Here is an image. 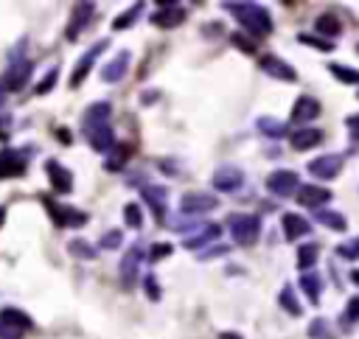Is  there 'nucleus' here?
Masks as SVG:
<instances>
[{
  "label": "nucleus",
  "instance_id": "1",
  "mask_svg": "<svg viewBox=\"0 0 359 339\" xmlns=\"http://www.w3.org/2000/svg\"><path fill=\"white\" fill-rule=\"evenodd\" d=\"M109 104L107 101H95L84 109L81 115V134L90 143L93 151H109L115 146V132L109 123Z\"/></svg>",
  "mask_w": 359,
  "mask_h": 339
},
{
  "label": "nucleus",
  "instance_id": "2",
  "mask_svg": "<svg viewBox=\"0 0 359 339\" xmlns=\"http://www.w3.org/2000/svg\"><path fill=\"white\" fill-rule=\"evenodd\" d=\"M224 8L236 17V22L250 34V36H269L272 34V17L266 11V6H258V3H224Z\"/></svg>",
  "mask_w": 359,
  "mask_h": 339
},
{
  "label": "nucleus",
  "instance_id": "3",
  "mask_svg": "<svg viewBox=\"0 0 359 339\" xmlns=\"http://www.w3.org/2000/svg\"><path fill=\"white\" fill-rule=\"evenodd\" d=\"M227 230L238 247H252L261 235V219L252 213H233L227 219Z\"/></svg>",
  "mask_w": 359,
  "mask_h": 339
},
{
  "label": "nucleus",
  "instance_id": "4",
  "mask_svg": "<svg viewBox=\"0 0 359 339\" xmlns=\"http://www.w3.org/2000/svg\"><path fill=\"white\" fill-rule=\"evenodd\" d=\"M31 73H34V62L25 59V56H14L11 64H8V70L3 73V81L0 84H3L6 92H20L28 84Z\"/></svg>",
  "mask_w": 359,
  "mask_h": 339
},
{
  "label": "nucleus",
  "instance_id": "5",
  "mask_svg": "<svg viewBox=\"0 0 359 339\" xmlns=\"http://www.w3.org/2000/svg\"><path fill=\"white\" fill-rule=\"evenodd\" d=\"M42 205H45V210L50 213V221H53L56 227H84V224H87V213H81V210H76V207L56 205V202L48 199V196H42Z\"/></svg>",
  "mask_w": 359,
  "mask_h": 339
},
{
  "label": "nucleus",
  "instance_id": "6",
  "mask_svg": "<svg viewBox=\"0 0 359 339\" xmlns=\"http://www.w3.org/2000/svg\"><path fill=\"white\" fill-rule=\"evenodd\" d=\"M107 45H109V39H101V42H93L84 53H81V59L76 62V67H73V73H70V87H79L84 78H87V73L93 70V64H95V59L107 50Z\"/></svg>",
  "mask_w": 359,
  "mask_h": 339
},
{
  "label": "nucleus",
  "instance_id": "7",
  "mask_svg": "<svg viewBox=\"0 0 359 339\" xmlns=\"http://www.w3.org/2000/svg\"><path fill=\"white\" fill-rule=\"evenodd\" d=\"M297 188H300V177L294 174V171H286V168H278V171H272L269 177H266V191L272 193V196H292V193H297Z\"/></svg>",
  "mask_w": 359,
  "mask_h": 339
},
{
  "label": "nucleus",
  "instance_id": "8",
  "mask_svg": "<svg viewBox=\"0 0 359 339\" xmlns=\"http://www.w3.org/2000/svg\"><path fill=\"white\" fill-rule=\"evenodd\" d=\"M306 168H309V174H311L314 179L331 182V179H337L339 171H342V157H339V154H320V157H314Z\"/></svg>",
  "mask_w": 359,
  "mask_h": 339
},
{
  "label": "nucleus",
  "instance_id": "9",
  "mask_svg": "<svg viewBox=\"0 0 359 339\" xmlns=\"http://www.w3.org/2000/svg\"><path fill=\"white\" fill-rule=\"evenodd\" d=\"M216 207H219V199L213 193H205V191H191L180 199V210L185 216H199V213H208Z\"/></svg>",
  "mask_w": 359,
  "mask_h": 339
},
{
  "label": "nucleus",
  "instance_id": "10",
  "mask_svg": "<svg viewBox=\"0 0 359 339\" xmlns=\"http://www.w3.org/2000/svg\"><path fill=\"white\" fill-rule=\"evenodd\" d=\"M140 261H143V247H140V244H132V247L123 252L121 263H118V272H121V283H123V289H132V286H135Z\"/></svg>",
  "mask_w": 359,
  "mask_h": 339
},
{
  "label": "nucleus",
  "instance_id": "11",
  "mask_svg": "<svg viewBox=\"0 0 359 339\" xmlns=\"http://www.w3.org/2000/svg\"><path fill=\"white\" fill-rule=\"evenodd\" d=\"M93 14H95V6H93V3H76L73 11H70V20H67V25H65V36L73 42V39L90 25Z\"/></svg>",
  "mask_w": 359,
  "mask_h": 339
},
{
  "label": "nucleus",
  "instance_id": "12",
  "mask_svg": "<svg viewBox=\"0 0 359 339\" xmlns=\"http://www.w3.org/2000/svg\"><path fill=\"white\" fill-rule=\"evenodd\" d=\"M210 185H213L216 191L233 193V191H238V188L244 185V171H241V168H236V165H222V168H216V171H213Z\"/></svg>",
  "mask_w": 359,
  "mask_h": 339
},
{
  "label": "nucleus",
  "instance_id": "13",
  "mask_svg": "<svg viewBox=\"0 0 359 339\" xmlns=\"http://www.w3.org/2000/svg\"><path fill=\"white\" fill-rule=\"evenodd\" d=\"M258 67H261L266 76H272V78H280V81H297L294 67H292L289 62H283L280 56H275V53H264V56L258 59Z\"/></svg>",
  "mask_w": 359,
  "mask_h": 339
},
{
  "label": "nucleus",
  "instance_id": "14",
  "mask_svg": "<svg viewBox=\"0 0 359 339\" xmlns=\"http://www.w3.org/2000/svg\"><path fill=\"white\" fill-rule=\"evenodd\" d=\"M320 101L317 98H311V95H300L297 101H294V106H292V115H289V120L292 123H297V129L300 126H306V123H311L317 115H320Z\"/></svg>",
  "mask_w": 359,
  "mask_h": 339
},
{
  "label": "nucleus",
  "instance_id": "15",
  "mask_svg": "<svg viewBox=\"0 0 359 339\" xmlns=\"http://www.w3.org/2000/svg\"><path fill=\"white\" fill-rule=\"evenodd\" d=\"M160 6L163 8L151 14V25H157V28H177V25L185 22L188 14H185L182 6H177V3H160Z\"/></svg>",
  "mask_w": 359,
  "mask_h": 339
},
{
  "label": "nucleus",
  "instance_id": "16",
  "mask_svg": "<svg viewBox=\"0 0 359 339\" xmlns=\"http://www.w3.org/2000/svg\"><path fill=\"white\" fill-rule=\"evenodd\" d=\"M140 196H143V202L151 207L154 219L163 221V219H165V205H168V191H165L163 185H143V188H140Z\"/></svg>",
  "mask_w": 359,
  "mask_h": 339
},
{
  "label": "nucleus",
  "instance_id": "17",
  "mask_svg": "<svg viewBox=\"0 0 359 339\" xmlns=\"http://www.w3.org/2000/svg\"><path fill=\"white\" fill-rule=\"evenodd\" d=\"M45 174H48V179H50L56 193H70L73 191V174L59 160H48L45 162Z\"/></svg>",
  "mask_w": 359,
  "mask_h": 339
},
{
  "label": "nucleus",
  "instance_id": "18",
  "mask_svg": "<svg viewBox=\"0 0 359 339\" xmlns=\"http://www.w3.org/2000/svg\"><path fill=\"white\" fill-rule=\"evenodd\" d=\"M25 174V157L17 148H0V179L22 177Z\"/></svg>",
  "mask_w": 359,
  "mask_h": 339
},
{
  "label": "nucleus",
  "instance_id": "19",
  "mask_svg": "<svg viewBox=\"0 0 359 339\" xmlns=\"http://www.w3.org/2000/svg\"><path fill=\"white\" fill-rule=\"evenodd\" d=\"M129 62H132V53H129V50H121L118 56H112V59L101 67V78H104L107 84L121 81V78L126 76V70H129Z\"/></svg>",
  "mask_w": 359,
  "mask_h": 339
},
{
  "label": "nucleus",
  "instance_id": "20",
  "mask_svg": "<svg viewBox=\"0 0 359 339\" xmlns=\"http://www.w3.org/2000/svg\"><path fill=\"white\" fill-rule=\"evenodd\" d=\"M219 233H222V227H219V224L205 221V224H199L191 235H185V238H182V247H185V249H199L202 244L216 241V238H219Z\"/></svg>",
  "mask_w": 359,
  "mask_h": 339
},
{
  "label": "nucleus",
  "instance_id": "21",
  "mask_svg": "<svg viewBox=\"0 0 359 339\" xmlns=\"http://www.w3.org/2000/svg\"><path fill=\"white\" fill-rule=\"evenodd\" d=\"M297 205H303V207H311V210H320L328 199H331V191H325V188H320V185H303V188H297Z\"/></svg>",
  "mask_w": 359,
  "mask_h": 339
},
{
  "label": "nucleus",
  "instance_id": "22",
  "mask_svg": "<svg viewBox=\"0 0 359 339\" xmlns=\"http://www.w3.org/2000/svg\"><path fill=\"white\" fill-rule=\"evenodd\" d=\"M280 227H283L286 241H297V238H303V235H311V224H309L300 213H283V216H280Z\"/></svg>",
  "mask_w": 359,
  "mask_h": 339
},
{
  "label": "nucleus",
  "instance_id": "23",
  "mask_svg": "<svg viewBox=\"0 0 359 339\" xmlns=\"http://www.w3.org/2000/svg\"><path fill=\"white\" fill-rule=\"evenodd\" d=\"M289 143H292L294 151H306V148H314V146L323 143V132L314 129V126H300L289 134Z\"/></svg>",
  "mask_w": 359,
  "mask_h": 339
},
{
  "label": "nucleus",
  "instance_id": "24",
  "mask_svg": "<svg viewBox=\"0 0 359 339\" xmlns=\"http://www.w3.org/2000/svg\"><path fill=\"white\" fill-rule=\"evenodd\" d=\"M132 154H135V148H132V143H115L109 151H107V171H112V174H118V171H123L126 168V162L132 160Z\"/></svg>",
  "mask_w": 359,
  "mask_h": 339
},
{
  "label": "nucleus",
  "instance_id": "25",
  "mask_svg": "<svg viewBox=\"0 0 359 339\" xmlns=\"http://www.w3.org/2000/svg\"><path fill=\"white\" fill-rule=\"evenodd\" d=\"M255 126H258V132H261V134H266V137H275V140L289 134V126H286L283 120L272 118V115H261V118L255 120Z\"/></svg>",
  "mask_w": 359,
  "mask_h": 339
},
{
  "label": "nucleus",
  "instance_id": "26",
  "mask_svg": "<svg viewBox=\"0 0 359 339\" xmlns=\"http://www.w3.org/2000/svg\"><path fill=\"white\" fill-rule=\"evenodd\" d=\"M314 219H317L323 227H328V230H337V233L348 230V221H345V216H342L339 210H331V207H320V210L314 213Z\"/></svg>",
  "mask_w": 359,
  "mask_h": 339
},
{
  "label": "nucleus",
  "instance_id": "27",
  "mask_svg": "<svg viewBox=\"0 0 359 339\" xmlns=\"http://www.w3.org/2000/svg\"><path fill=\"white\" fill-rule=\"evenodd\" d=\"M300 289H303V294L309 297V303L317 305L320 289H323V277H320L317 272H303V275H300Z\"/></svg>",
  "mask_w": 359,
  "mask_h": 339
},
{
  "label": "nucleus",
  "instance_id": "28",
  "mask_svg": "<svg viewBox=\"0 0 359 339\" xmlns=\"http://www.w3.org/2000/svg\"><path fill=\"white\" fill-rule=\"evenodd\" d=\"M0 322H6V325H11V328H17V331H22V333L34 328L31 317H28V314H22L20 308H3V311H0Z\"/></svg>",
  "mask_w": 359,
  "mask_h": 339
},
{
  "label": "nucleus",
  "instance_id": "29",
  "mask_svg": "<svg viewBox=\"0 0 359 339\" xmlns=\"http://www.w3.org/2000/svg\"><path fill=\"white\" fill-rule=\"evenodd\" d=\"M314 28H317V34H323V36L328 34V39H331V36H337V34L342 31V22H339V17H337L334 11H325V14L317 17Z\"/></svg>",
  "mask_w": 359,
  "mask_h": 339
},
{
  "label": "nucleus",
  "instance_id": "30",
  "mask_svg": "<svg viewBox=\"0 0 359 339\" xmlns=\"http://www.w3.org/2000/svg\"><path fill=\"white\" fill-rule=\"evenodd\" d=\"M317 255H320V247L317 244H303L300 249H297V269L300 272H311V266L317 263Z\"/></svg>",
  "mask_w": 359,
  "mask_h": 339
},
{
  "label": "nucleus",
  "instance_id": "31",
  "mask_svg": "<svg viewBox=\"0 0 359 339\" xmlns=\"http://www.w3.org/2000/svg\"><path fill=\"white\" fill-rule=\"evenodd\" d=\"M278 303H280V308H283L289 317H300V314H303V305L297 303V297H294V289H292V286H283V289H280Z\"/></svg>",
  "mask_w": 359,
  "mask_h": 339
},
{
  "label": "nucleus",
  "instance_id": "32",
  "mask_svg": "<svg viewBox=\"0 0 359 339\" xmlns=\"http://www.w3.org/2000/svg\"><path fill=\"white\" fill-rule=\"evenodd\" d=\"M67 252H70L73 258H81V261H93V258H95V247H90L84 238H73V241L67 244Z\"/></svg>",
  "mask_w": 359,
  "mask_h": 339
},
{
  "label": "nucleus",
  "instance_id": "33",
  "mask_svg": "<svg viewBox=\"0 0 359 339\" xmlns=\"http://www.w3.org/2000/svg\"><path fill=\"white\" fill-rule=\"evenodd\" d=\"M328 70H331V76L334 78H339L342 84H359V70L356 67H345V64H328Z\"/></svg>",
  "mask_w": 359,
  "mask_h": 339
},
{
  "label": "nucleus",
  "instance_id": "34",
  "mask_svg": "<svg viewBox=\"0 0 359 339\" xmlns=\"http://www.w3.org/2000/svg\"><path fill=\"white\" fill-rule=\"evenodd\" d=\"M297 42L300 45H311L317 50H334V39H325V36H314V34H297Z\"/></svg>",
  "mask_w": 359,
  "mask_h": 339
},
{
  "label": "nucleus",
  "instance_id": "35",
  "mask_svg": "<svg viewBox=\"0 0 359 339\" xmlns=\"http://www.w3.org/2000/svg\"><path fill=\"white\" fill-rule=\"evenodd\" d=\"M337 255L342 261H359V235L356 238H348L342 244H337Z\"/></svg>",
  "mask_w": 359,
  "mask_h": 339
},
{
  "label": "nucleus",
  "instance_id": "36",
  "mask_svg": "<svg viewBox=\"0 0 359 339\" xmlns=\"http://www.w3.org/2000/svg\"><path fill=\"white\" fill-rule=\"evenodd\" d=\"M353 322H359V297H351L348 305H345V311L339 314V325H342V328H348V325H353Z\"/></svg>",
  "mask_w": 359,
  "mask_h": 339
},
{
  "label": "nucleus",
  "instance_id": "37",
  "mask_svg": "<svg viewBox=\"0 0 359 339\" xmlns=\"http://www.w3.org/2000/svg\"><path fill=\"white\" fill-rule=\"evenodd\" d=\"M140 11H143V3H135V6H132L126 14H121V17H115V20H112V28H115V31L129 28V25L137 20V14H140Z\"/></svg>",
  "mask_w": 359,
  "mask_h": 339
},
{
  "label": "nucleus",
  "instance_id": "38",
  "mask_svg": "<svg viewBox=\"0 0 359 339\" xmlns=\"http://www.w3.org/2000/svg\"><path fill=\"white\" fill-rule=\"evenodd\" d=\"M309 336H311V339H334V331L328 328V322H325L323 317H317V319H311V325H309Z\"/></svg>",
  "mask_w": 359,
  "mask_h": 339
},
{
  "label": "nucleus",
  "instance_id": "39",
  "mask_svg": "<svg viewBox=\"0 0 359 339\" xmlns=\"http://www.w3.org/2000/svg\"><path fill=\"white\" fill-rule=\"evenodd\" d=\"M123 221H126V227H132V230H140V224H143V216H140V207H137L135 202L123 205Z\"/></svg>",
  "mask_w": 359,
  "mask_h": 339
},
{
  "label": "nucleus",
  "instance_id": "40",
  "mask_svg": "<svg viewBox=\"0 0 359 339\" xmlns=\"http://www.w3.org/2000/svg\"><path fill=\"white\" fill-rule=\"evenodd\" d=\"M56 78H59V67H50V70L42 76V81L34 87V92H36V95H45V92H50V87L56 84Z\"/></svg>",
  "mask_w": 359,
  "mask_h": 339
},
{
  "label": "nucleus",
  "instance_id": "41",
  "mask_svg": "<svg viewBox=\"0 0 359 339\" xmlns=\"http://www.w3.org/2000/svg\"><path fill=\"white\" fill-rule=\"evenodd\" d=\"M171 252H174V247H171L168 241H163V244H151V247H149V261H154V263H157V261L168 258Z\"/></svg>",
  "mask_w": 359,
  "mask_h": 339
},
{
  "label": "nucleus",
  "instance_id": "42",
  "mask_svg": "<svg viewBox=\"0 0 359 339\" xmlns=\"http://www.w3.org/2000/svg\"><path fill=\"white\" fill-rule=\"evenodd\" d=\"M143 291L149 294V300H154V303L160 300V286H157V277L154 275H146L143 277Z\"/></svg>",
  "mask_w": 359,
  "mask_h": 339
},
{
  "label": "nucleus",
  "instance_id": "43",
  "mask_svg": "<svg viewBox=\"0 0 359 339\" xmlns=\"http://www.w3.org/2000/svg\"><path fill=\"white\" fill-rule=\"evenodd\" d=\"M118 244H121V230H109V233L98 241V247H101V249H115Z\"/></svg>",
  "mask_w": 359,
  "mask_h": 339
},
{
  "label": "nucleus",
  "instance_id": "44",
  "mask_svg": "<svg viewBox=\"0 0 359 339\" xmlns=\"http://www.w3.org/2000/svg\"><path fill=\"white\" fill-rule=\"evenodd\" d=\"M345 129H348L351 140H353V143H359V112H356V115H348V118H345Z\"/></svg>",
  "mask_w": 359,
  "mask_h": 339
},
{
  "label": "nucleus",
  "instance_id": "45",
  "mask_svg": "<svg viewBox=\"0 0 359 339\" xmlns=\"http://www.w3.org/2000/svg\"><path fill=\"white\" fill-rule=\"evenodd\" d=\"M230 39H233V45H236V48H241L244 53H255V45H252V42H250L244 34H233Z\"/></svg>",
  "mask_w": 359,
  "mask_h": 339
},
{
  "label": "nucleus",
  "instance_id": "46",
  "mask_svg": "<svg viewBox=\"0 0 359 339\" xmlns=\"http://www.w3.org/2000/svg\"><path fill=\"white\" fill-rule=\"evenodd\" d=\"M22 336H25L22 331H17V328H11V325L0 322V339H22Z\"/></svg>",
  "mask_w": 359,
  "mask_h": 339
},
{
  "label": "nucleus",
  "instance_id": "47",
  "mask_svg": "<svg viewBox=\"0 0 359 339\" xmlns=\"http://www.w3.org/2000/svg\"><path fill=\"white\" fill-rule=\"evenodd\" d=\"M224 252H227V247L219 244L216 249H205V252H202V261H208V258H213V255H224Z\"/></svg>",
  "mask_w": 359,
  "mask_h": 339
},
{
  "label": "nucleus",
  "instance_id": "48",
  "mask_svg": "<svg viewBox=\"0 0 359 339\" xmlns=\"http://www.w3.org/2000/svg\"><path fill=\"white\" fill-rule=\"evenodd\" d=\"M219 339H244V336L236 333V331H224V333H219Z\"/></svg>",
  "mask_w": 359,
  "mask_h": 339
},
{
  "label": "nucleus",
  "instance_id": "49",
  "mask_svg": "<svg viewBox=\"0 0 359 339\" xmlns=\"http://www.w3.org/2000/svg\"><path fill=\"white\" fill-rule=\"evenodd\" d=\"M6 123H8V120H0V140H3V137H6V132H8V126H6Z\"/></svg>",
  "mask_w": 359,
  "mask_h": 339
},
{
  "label": "nucleus",
  "instance_id": "50",
  "mask_svg": "<svg viewBox=\"0 0 359 339\" xmlns=\"http://www.w3.org/2000/svg\"><path fill=\"white\" fill-rule=\"evenodd\" d=\"M351 280H353V283L359 286V269H353V272H351Z\"/></svg>",
  "mask_w": 359,
  "mask_h": 339
},
{
  "label": "nucleus",
  "instance_id": "51",
  "mask_svg": "<svg viewBox=\"0 0 359 339\" xmlns=\"http://www.w3.org/2000/svg\"><path fill=\"white\" fill-rule=\"evenodd\" d=\"M3 221H6V207H0V227H3Z\"/></svg>",
  "mask_w": 359,
  "mask_h": 339
},
{
  "label": "nucleus",
  "instance_id": "52",
  "mask_svg": "<svg viewBox=\"0 0 359 339\" xmlns=\"http://www.w3.org/2000/svg\"><path fill=\"white\" fill-rule=\"evenodd\" d=\"M3 92H6V90H3V84H0V104H3Z\"/></svg>",
  "mask_w": 359,
  "mask_h": 339
},
{
  "label": "nucleus",
  "instance_id": "53",
  "mask_svg": "<svg viewBox=\"0 0 359 339\" xmlns=\"http://www.w3.org/2000/svg\"><path fill=\"white\" fill-rule=\"evenodd\" d=\"M356 53H359V45H356Z\"/></svg>",
  "mask_w": 359,
  "mask_h": 339
},
{
  "label": "nucleus",
  "instance_id": "54",
  "mask_svg": "<svg viewBox=\"0 0 359 339\" xmlns=\"http://www.w3.org/2000/svg\"><path fill=\"white\" fill-rule=\"evenodd\" d=\"M356 98H359V92H356Z\"/></svg>",
  "mask_w": 359,
  "mask_h": 339
}]
</instances>
